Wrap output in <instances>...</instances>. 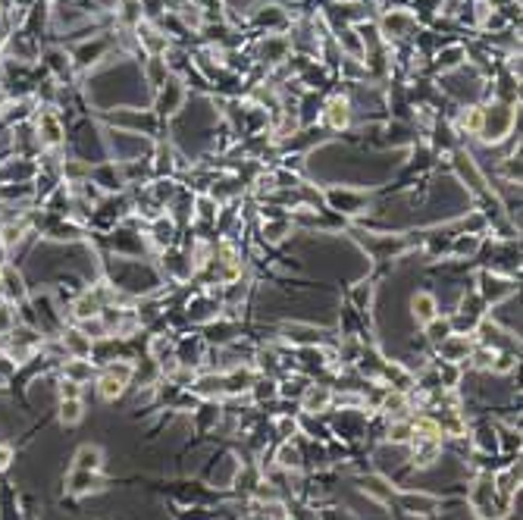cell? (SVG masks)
I'll return each mask as SVG.
<instances>
[{"instance_id": "1", "label": "cell", "mask_w": 523, "mask_h": 520, "mask_svg": "<svg viewBox=\"0 0 523 520\" xmlns=\"http://www.w3.org/2000/svg\"><path fill=\"white\" fill-rule=\"evenodd\" d=\"M467 499H470V508L480 520H502L511 511V499H502V495L495 492L492 477H480L477 483L470 486V495H467Z\"/></svg>"}, {"instance_id": "2", "label": "cell", "mask_w": 523, "mask_h": 520, "mask_svg": "<svg viewBox=\"0 0 523 520\" xmlns=\"http://www.w3.org/2000/svg\"><path fill=\"white\" fill-rule=\"evenodd\" d=\"M514 120H517V110H514L511 104H495V107L482 110V132H480V138L486 141V145H498L502 138L511 135Z\"/></svg>"}, {"instance_id": "3", "label": "cell", "mask_w": 523, "mask_h": 520, "mask_svg": "<svg viewBox=\"0 0 523 520\" xmlns=\"http://www.w3.org/2000/svg\"><path fill=\"white\" fill-rule=\"evenodd\" d=\"M477 282H480L477 295L482 298V304H498V301H504V298L514 295V279H508V276H502V273L482 270Z\"/></svg>"}, {"instance_id": "4", "label": "cell", "mask_w": 523, "mask_h": 520, "mask_svg": "<svg viewBox=\"0 0 523 520\" xmlns=\"http://www.w3.org/2000/svg\"><path fill=\"white\" fill-rule=\"evenodd\" d=\"M473 336L470 333H451L448 338H442L435 348H439V358H442V364H467V358H470V351H473Z\"/></svg>"}, {"instance_id": "5", "label": "cell", "mask_w": 523, "mask_h": 520, "mask_svg": "<svg viewBox=\"0 0 523 520\" xmlns=\"http://www.w3.org/2000/svg\"><path fill=\"white\" fill-rule=\"evenodd\" d=\"M395 499H398V505L404 514H414V517H433L435 511L442 508V501L435 499L430 492H414V489H401L395 492Z\"/></svg>"}, {"instance_id": "6", "label": "cell", "mask_w": 523, "mask_h": 520, "mask_svg": "<svg viewBox=\"0 0 523 520\" xmlns=\"http://www.w3.org/2000/svg\"><path fill=\"white\" fill-rule=\"evenodd\" d=\"M326 204L332 210H338V214H351V217H358V214H370V201L363 198L361 192H338V188H326Z\"/></svg>"}, {"instance_id": "7", "label": "cell", "mask_w": 523, "mask_h": 520, "mask_svg": "<svg viewBox=\"0 0 523 520\" xmlns=\"http://www.w3.org/2000/svg\"><path fill=\"white\" fill-rule=\"evenodd\" d=\"M417 26V16L408 13V10H389L383 16V22H379V35H385V41H392V38H404L410 35Z\"/></svg>"}, {"instance_id": "8", "label": "cell", "mask_w": 523, "mask_h": 520, "mask_svg": "<svg viewBox=\"0 0 523 520\" xmlns=\"http://www.w3.org/2000/svg\"><path fill=\"white\" fill-rule=\"evenodd\" d=\"M351 113H354L351 100L342 98V94H336V98L326 100V110H323V123H326L332 132H342V129H348V125H351Z\"/></svg>"}, {"instance_id": "9", "label": "cell", "mask_w": 523, "mask_h": 520, "mask_svg": "<svg viewBox=\"0 0 523 520\" xmlns=\"http://www.w3.org/2000/svg\"><path fill=\"white\" fill-rule=\"evenodd\" d=\"M332 395L336 392L329 385H316V383H307V389L301 392V411L304 414H323L332 407Z\"/></svg>"}, {"instance_id": "10", "label": "cell", "mask_w": 523, "mask_h": 520, "mask_svg": "<svg viewBox=\"0 0 523 520\" xmlns=\"http://www.w3.org/2000/svg\"><path fill=\"white\" fill-rule=\"evenodd\" d=\"M410 313H414V320L420 323V326H426L430 320H435L439 317V298L433 295V291H426V288H420V291H414V298H410Z\"/></svg>"}, {"instance_id": "11", "label": "cell", "mask_w": 523, "mask_h": 520, "mask_svg": "<svg viewBox=\"0 0 523 520\" xmlns=\"http://www.w3.org/2000/svg\"><path fill=\"white\" fill-rule=\"evenodd\" d=\"M361 492L367 495V499H373L376 505H392V501H395V486L385 477H379V474L363 477L361 479Z\"/></svg>"}, {"instance_id": "12", "label": "cell", "mask_w": 523, "mask_h": 520, "mask_svg": "<svg viewBox=\"0 0 523 520\" xmlns=\"http://www.w3.org/2000/svg\"><path fill=\"white\" fill-rule=\"evenodd\" d=\"M60 342L69 358H91L94 354V342H91V336H85V329H63Z\"/></svg>"}, {"instance_id": "13", "label": "cell", "mask_w": 523, "mask_h": 520, "mask_svg": "<svg viewBox=\"0 0 523 520\" xmlns=\"http://www.w3.org/2000/svg\"><path fill=\"white\" fill-rule=\"evenodd\" d=\"M276 467L285 470V474H298V470L304 467V454H301V448L291 442V439H285V442L276 448Z\"/></svg>"}, {"instance_id": "14", "label": "cell", "mask_w": 523, "mask_h": 520, "mask_svg": "<svg viewBox=\"0 0 523 520\" xmlns=\"http://www.w3.org/2000/svg\"><path fill=\"white\" fill-rule=\"evenodd\" d=\"M38 141H41L44 147H57L63 141V125H60V120L51 113V110L38 116Z\"/></svg>"}, {"instance_id": "15", "label": "cell", "mask_w": 523, "mask_h": 520, "mask_svg": "<svg viewBox=\"0 0 523 520\" xmlns=\"http://www.w3.org/2000/svg\"><path fill=\"white\" fill-rule=\"evenodd\" d=\"M73 495H91V492H100L104 489V483H100L98 474H91V470H73V477H69V486H66Z\"/></svg>"}, {"instance_id": "16", "label": "cell", "mask_w": 523, "mask_h": 520, "mask_svg": "<svg viewBox=\"0 0 523 520\" xmlns=\"http://www.w3.org/2000/svg\"><path fill=\"white\" fill-rule=\"evenodd\" d=\"M104 467V452L98 445H82L73 458V470H91V474H100Z\"/></svg>"}, {"instance_id": "17", "label": "cell", "mask_w": 523, "mask_h": 520, "mask_svg": "<svg viewBox=\"0 0 523 520\" xmlns=\"http://www.w3.org/2000/svg\"><path fill=\"white\" fill-rule=\"evenodd\" d=\"M150 239H154L157 248H170L172 241H176V219L172 217H154V223H150Z\"/></svg>"}, {"instance_id": "18", "label": "cell", "mask_w": 523, "mask_h": 520, "mask_svg": "<svg viewBox=\"0 0 523 520\" xmlns=\"http://www.w3.org/2000/svg\"><path fill=\"white\" fill-rule=\"evenodd\" d=\"M0 286H4L6 301H22V298H26V282H22V276L6 264L0 266Z\"/></svg>"}, {"instance_id": "19", "label": "cell", "mask_w": 523, "mask_h": 520, "mask_svg": "<svg viewBox=\"0 0 523 520\" xmlns=\"http://www.w3.org/2000/svg\"><path fill=\"white\" fill-rule=\"evenodd\" d=\"M125 385H129V383H123L120 376H113V373H107V370H104L100 380H98V395L104 401H116V398H123Z\"/></svg>"}, {"instance_id": "20", "label": "cell", "mask_w": 523, "mask_h": 520, "mask_svg": "<svg viewBox=\"0 0 523 520\" xmlns=\"http://www.w3.org/2000/svg\"><path fill=\"white\" fill-rule=\"evenodd\" d=\"M285 53H289V38L266 35V41L260 44V57H264L266 63H282Z\"/></svg>"}, {"instance_id": "21", "label": "cell", "mask_w": 523, "mask_h": 520, "mask_svg": "<svg viewBox=\"0 0 523 520\" xmlns=\"http://www.w3.org/2000/svg\"><path fill=\"white\" fill-rule=\"evenodd\" d=\"M410 439H414V430H410V417L392 420L389 430H385V442H389V445H408Z\"/></svg>"}, {"instance_id": "22", "label": "cell", "mask_w": 523, "mask_h": 520, "mask_svg": "<svg viewBox=\"0 0 523 520\" xmlns=\"http://www.w3.org/2000/svg\"><path fill=\"white\" fill-rule=\"evenodd\" d=\"M457 129H461L464 135H480L482 132V107L461 110V116H457Z\"/></svg>"}, {"instance_id": "23", "label": "cell", "mask_w": 523, "mask_h": 520, "mask_svg": "<svg viewBox=\"0 0 523 520\" xmlns=\"http://www.w3.org/2000/svg\"><path fill=\"white\" fill-rule=\"evenodd\" d=\"M82 417H85L82 398H63L60 401V423H63V427H76Z\"/></svg>"}, {"instance_id": "24", "label": "cell", "mask_w": 523, "mask_h": 520, "mask_svg": "<svg viewBox=\"0 0 523 520\" xmlns=\"http://www.w3.org/2000/svg\"><path fill=\"white\" fill-rule=\"evenodd\" d=\"M423 336L430 338L433 345H439L442 338H448V336H451V320H448V317H442V313H439V317L430 320V323L423 326Z\"/></svg>"}, {"instance_id": "25", "label": "cell", "mask_w": 523, "mask_h": 520, "mask_svg": "<svg viewBox=\"0 0 523 520\" xmlns=\"http://www.w3.org/2000/svg\"><path fill=\"white\" fill-rule=\"evenodd\" d=\"M195 210H197V217H201V219H207V223H217V217H219V201L213 198V194H197Z\"/></svg>"}, {"instance_id": "26", "label": "cell", "mask_w": 523, "mask_h": 520, "mask_svg": "<svg viewBox=\"0 0 523 520\" xmlns=\"http://www.w3.org/2000/svg\"><path fill=\"white\" fill-rule=\"evenodd\" d=\"M464 57H467L464 47L461 44H451V47H445V51H439V57H435V60H439L442 69H457L464 63Z\"/></svg>"}, {"instance_id": "27", "label": "cell", "mask_w": 523, "mask_h": 520, "mask_svg": "<svg viewBox=\"0 0 523 520\" xmlns=\"http://www.w3.org/2000/svg\"><path fill=\"white\" fill-rule=\"evenodd\" d=\"M289 232H291V223H289V219H269V223L264 226V241L276 245V241H282Z\"/></svg>"}, {"instance_id": "28", "label": "cell", "mask_w": 523, "mask_h": 520, "mask_svg": "<svg viewBox=\"0 0 523 520\" xmlns=\"http://www.w3.org/2000/svg\"><path fill=\"white\" fill-rule=\"evenodd\" d=\"M514 370H517V354H514V351H495L492 373L504 376V373H514Z\"/></svg>"}, {"instance_id": "29", "label": "cell", "mask_w": 523, "mask_h": 520, "mask_svg": "<svg viewBox=\"0 0 523 520\" xmlns=\"http://www.w3.org/2000/svg\"><path fill=\"white\" fill-rule=\"evenodd\" d=\"M351 301L358 304V311H367L370 301H373V286H370V282H361V286H354Z\"/></svg>"}, {"instance_id": "30", "label": "cell", "mask_w": 523, "mask_h": 520, "mask_svg": "<svg viewBox=\"0 0 523 520\" xmlns=\"http://www.w3.org/2000/svg\"><path fill=\"white\" fill-rule=\"evenodd\" d=\"M276 427H279V436H282V439H295V436H298V420L279 417V420H276Z\"/></svg>"}, {"instance_id": "31", "label": "cell", "mask_w": 523, "mask_h": 520, "mask_svg": "<svg viewBox=\"0 0 523 520\" xmlns=\"http://www.w3.org/2000/svg\"><path fill=\"white\" fill-rule=\"evenodd\" d=\"M82 383H73V380H66L63 376V383H60V398H82V389H78Z\"/></svg>"}, {"instance_id": "32", "label": "cell", "mask_w": 523, "mask_h": 520, "mask_svg": "<svg viewBox=\"0 0 523 520\" xmlns=\"http://www.w3.org/2000/svg\"><path fill=\"white\" fill-rule=\"evenodd\" d=\"M13 329V311L10 304H0V336H6Z\"/></svg>"}, {"instance_id": "33", "label": "cell", "mask_w": 523, "mask_h": 520, "mask_svg": "<svg viewBox=\"0 0 523 520\" xmlns=\"http://www.w3.org/2000/svg\"><path fill=\"white\" fill-rule=\"evenodd\" d=\"M10 461H13V452H10L6 445H0V470L10 467Z\"/></svg>"}]
</instances>
